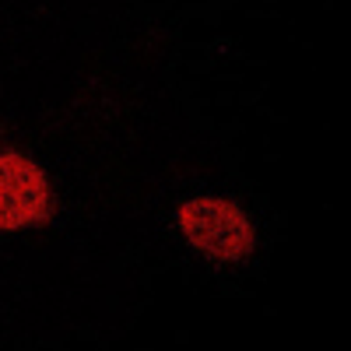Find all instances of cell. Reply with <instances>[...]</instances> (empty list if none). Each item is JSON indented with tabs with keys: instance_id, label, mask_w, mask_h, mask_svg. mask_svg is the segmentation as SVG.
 I'll list each match as a JSON object with an SVG mask.
<instances>
[{
	"instance_id": "1",
	"label": "cell",
	"mask_w": 351,
	"mask_h": 351,
	"mask_svg": "<svg viewBox=\"0 0 351 351\" xmlns=\"http://www.w3.org/2000/svg\"><path fill=\"white\" fill-rule=\"evenodd\" d=\"M180 228L197 253L208 260H246L256 246L253 221L239 204L225 197H193L180 208Z\"/></svg>"
},
{
	"instance_id": "2",
	"label": "cell",
	"mask_w": 351,
	"mask_h": 351,
	"mask_svg": "<svg viewBox=\"0 0 351 351\" xmlns=\"http://www.w3.org/2000/svg\"><path fill=\"white\" fill-rule=\"evenodd\" d=\"M49 218V180L21 152L0 155V228H32Z\"/></svg>"
}]
</instances>
